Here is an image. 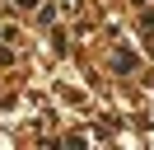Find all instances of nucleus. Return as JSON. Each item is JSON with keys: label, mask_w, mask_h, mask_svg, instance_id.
Masks as SVG:
<instances>
[{"label": "nucleus", "mask_w": 154, "mask_h": 150, "mask_svg": "<svg viewBox=\"0 0 154 150\" xmlns=\"http://www.w3.org/2000/svg\"><path fill=\"white\" fill-rule=\"evenodd\" d=\"M14 5H23V9H33V5H38V0H14Z\"/></svg>", "instance_id": "obj_1"}]
</instances>
